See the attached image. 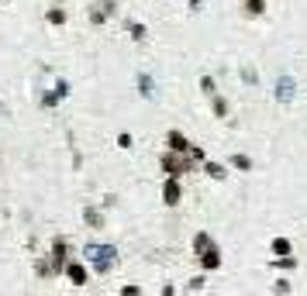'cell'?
Segmentation results:
<instances>
[{"mask_svg":"<svg viewBox=\"0 0 307 296\" xmlns=\"http://www.w3.org/2000/svg\"><path fill=\"white\" fill-rule=\"evenodd\" d=\"M69 276H73L79 286H83V282H86V269H83V265H69Z\"/></svg>","mask_w":307,"mask_h":296,"instance_id":"cell-1","label":"cell"},{"mask_svg":"<svg viewBox=\"0 0 307 296\" xmlns=\"http://www.w3.org/2000/svg\"><path fill=\"white\" fill-rule=\"evenodd\" d=\"M166 203H180V186H176V183L166 186Z\"/></svg>","mask_w":307,"mask_h":296,"instance_id":"cell-2","label":"cell"},{"mask_svg":"<svg viewBox=\"0 0 307 296\" xmlns=\"http://www.w3.org/2000/svg\"><path fill=\"white\" fill-rule=\"evenodd\" d=\"M169 141H173V148H176V152H187V148H190V145L180 138V135H169Z\"/></svg>","mask_w":307,"mask_h":296,"instance_id":"cell-3","label":"cell"},{"mask_svg":"<svg viewBox=\"0 0 307 296\" xmlns=\"http://www.w3.org/2000/svg\"><path fill=\"white\" fill-rule=\"evenodd\" d=\"M273 248H276V252H280V255H287V252H290V241H283V238H280V241H276V245H273Z\"/></svg>","mask_w":307,"mask_h":296,"instance_id":"cell-4","label":"cell"},{"mask_svg":"<svg viewBox=\"0 0 307 296\" xmlns=\"http://www.w3.org/2000/svg\"><path fill=\"white\" fill-rule=\"evenodd\" d=\"M207 172H211L214 179H221V176H225V169H221V165H214V162H211V165H207Z\"/></svg>","mask_w":307,"mask_h":296,"instance_id":"cell-5","label":"cell"},{"mask_svg":"<svg viewBox=\"0 0 307 296\" xmlns=\"http://www.w3.org/2000/svg\"><path fill=\"white\" fill-rule=\"evenodd\" d=\"M245 4H249L252 14H259V11H262V0H245Z\"/></svg>","mask_w":307,"mask_h":296,"instance_id":"cell-6","label":"cell"},{"mask_svg":"<svg viewBox=\"0 0 307 296\" xmlns=\"http://www.w3.org/2000/svg\"><path fill=\"white\" fill-rule=\"evenodd\" d=\"M235 165H238V169H249L252 162H249V158H245V155H235Z\"/></svg>","mask_w":307,"mask_h":296,"instance_id":"cell-7","label":"cell"}]
</instances>
